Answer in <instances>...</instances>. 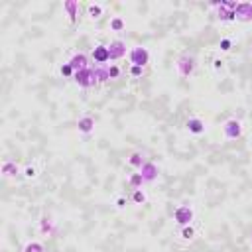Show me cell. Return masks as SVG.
<instances>
[{"instance_id": "21", "label": "cell", "mask_w": 252, "mask_h": 252, "mask_svg": "<svg viewBox=\"0 0 252 252\" xmlns=\"http://www.w3.org/2000/svg\"><path fill=\"white\" fill-rule=\"evenodd\" d=\"M108 30L114 32V34H122L126 30V20L122 16H110V22H108Z\"/></svg>"}, {"instance_id": "3", "label": "cell", "mask_w": 252, "mask_h": 252, "mask_svg": "<svg viewBox=\"0 0 252 252\" xmlns=\"http://www.w3.org/2000/svg\"><path fill=\"white\" fill-rule=\"evenodd\" d=\"M221 130H223V138L225 140H238L242 134H244V124L240 118H228L223 122L221 126Z\"/></svg>"}, {"instance_id": "6", "label": "cell", "mask_w": 252, "mask_h": 252, "mask_svg": "<svg viewBox=\"0 0 252 252\" xmlns=\"http://www.w3.org/2000/svg\"><path fill=\"white\" fill-rule=\"evenodd\" d=\"M128 61L130 65H138V67H146L150 63V50L144 46H134L128 51Z\"/></svg>"}, {"instance_id": "23", "label": "cell", "mask_w": 252, "mask_h": 252, "mask_svg": "<svg viewBox=\"0 0 252 252\" xmlns=\"http://www.w3.org/2000/svg\"><path fill=\"white\" fill-rule=\"evenodd\" d=\"M22 252H46V244L42 240H28L22 246Z\"/></svg>"}, {"instance_id": "16", "label": "cell", "mask_w": 252, "mask_h": 252, "mask_svg": "<svg viewBox=\"0 0 252 252\" xmlns=\"http://www.w3.org/2000/svg\"><path fill=\"white\" fill-rule=\"evenodd\" d=\"M234 16H236V22H242V24L252 22V2H238Z\"/></svg>"}, {"instance_id": "29", "label": "cell", "mask_w": 252, "mask_h": 252, "mask_svg": "<svg viewBox=\"0 0 252 252\" xmlns=\"http://www.w3.org/2000/svg\"><path fill=\"white\" fill-rule=\"evenodd\" d=\"M95 77H97V83H99V85L108 83L110 79H108V73H106V65H104V67H97V65H95Z\"/></svg>"}, {"instance_id": "31", "label": "cell", "mask_w": 252, "mask_h": 252, "mask_svg": "<svg viewBox=\"0 0 252 252\" xmlns=\"http://www.w3.org/2000/svg\"><path fill=\"white\" fill-rule=\"evenodd\" d=\"M112 203H114V209L116 211H124L126 205H128V199H126V195H116Z\"/></svg>"}, {"instance_id": "22", "label": "cell", "mask_w": 252, "mask_h": 252, "mask_svg": "<svg viewBox=\"0 0 252 252\" xmlns=\"http://www.w3.org/2000/svg\"><path fill=\"white\" fill-rule=\"evenodd\" d=\"M128 185H130V189L134 191V189H142L146 183H144V177H142V174L140 172H134V174H130L128 176Z\"/></svg>"}, {"instance_id": "5", "label": "cell", "mask_w": 252, "mask_h": 252, "mask_svg": "<svg viewBox=\"0 0 252 252\" xmlns=\"http://www.w3.org/2000/svg\"><path fill=\"white\" fill-rule=\"evenodd\" d=\"M73 83H75L77 87H81V89H93V87H99L97 77H95V67L77 71L75 77H73Z\"/></svg>"}, {"instance_id": "11", "label": "cell", "mask_w": 252, "mask_h": 252, "mask_svg": "<svg viewBox=\"0 0 252 252\" xmlns=\"http://www.w3.org/2000/svg\"><path fill=\"white\" fill-rule=\"evenodd\" d=\"M67 61H69V65L75 69V73L91 67V57H89L87 53H83V51H73Z\"/></svg>"}, {"instance_id": "13", "label": "cell", "mask_w": 252, "mask_h": 252, "mask_svg": "<svg viewBox=\"0 0 252 252\" xmlns=\"http://www.w3.org/2000/svg\"><path fill=\"white\" fill-rule=\"evenodd\" d=\"M142 177H144V183H156L158 177H160V166L154 164V162H146L140 170Z\"/></svg>"}, {"instance_id": "24", "label": "cell", "mask_w": 252, "mask_h": 252, "mask_svg": "<svg viewBox=\"0 0 252 252\" xmlns=\"http://www.w3.org/2000/svg\"><path fill=\"white\" fill-rule=\"evenodd\" d=\"M225 67H227V63H225V59H223L221 55H213V57H211V69H213L217 75H221V73L225 71Z\"/></svg>"}, {"instance_id": "26", "label": "cell", "mask_w": 252, "mask_h": 252, "mask_svg": "<svg viewBox=\"0 0 252 252\" xmlns=\"http://www.w3.org/2000/svg\"><path fill=\"white\" fill-rule=\"evenodd\" d=\"M232 48H234V40L232 38L225 36V38L219 40V51L221 53H228V51H232Z\"/></svg>"}, {"instance_id": "12", "label": "cell", "mask_w": 252, "mask_h": 252, "mask_svg": "<svg viewBox=\"0 0 252 252\" xmlns=\"http://www.w3.org/2000/svg\"><path fill=\"white\" fill-rule=\"evenodd\" d=\"M108 51H110V61H120L122 57H126V53H128V46H126V42L122 40H112L108 44Z\"/></svg>"}, {"instance_id": "33", "label": "cell", "mask_w": 252, "mask_h": 252, "mask_svg": "<svg viewBox=\"0 0 252 252\" xmlns=\"http://www.w3.org/2000/svg\"><path fill=\"white\" fill-rule=\"evenodd\" d=\"M250 51H252V46H250Z\"/></svg>"}, {"instance_id": "30", "label": "cell", "mask_w": 252, "mask_h": 252, "mask_svg": "<svg viewBox=\"0 0 252 252\" xmlns=\"http://www.w3.org/2000/svg\"><path fill=\"white\" fill-rule=\"evenodd\" d=\"M128 75L132 79H142L146 75V67H138V65H130L128 67Z\"/></svg>"}, {"instance_id": "18", "label": "cell", "mask_w": 252, "mask_h": 252, "mask_svg": "<svg viewBox=\"0 0 252 252\" xmlns=\"http://www.w3.org/2000/svg\"><path fill=\"white\" fill-rule=\"evenodd\" d=\"M40 164L38 162H30V164H26L24 168H22V177L24 179H28V181H34V179H38L40 177Z\"/></svg>"}, {"instance_id": "32", "label": "cell", "mask_w": 252, "mask_h": 252, "mask_svg": "<svg viewBox=\"0 0 252 252\" xmlns=\"http://www.w3.org/2000/svg\"><path fill=\"white\" fill-rule=\"evenodd\" d=\"M248 242H250V246H252V232H250V238H248Z\"/></svg>"}, {"instance_id": "7", "label": "cell", "mask_w": 252, "mask_h": 252, "mask_svg": "<svg viewBox=\"0 0 252 252\" xmlns=\"http://www.w3.org/2000/svg\"><path fill=\"white\" fill-rule=\"evenodd\" d=\"M38 232L42 234V236H55V232H57V221H55V217L53 215H50V213H44L40 219H38Z\"/></svg>"}, {"instance_id": "8", "label": "cell", "mask_w": 252, "mask_h": 252, "mask_svg": "<svg viewBox=\"0 0 252 252\" xmlns=\"http://www.w3.org/2000/svg\"><path fill=\"white\" fill-rule=\"evenodd\" d=\"M61 8H63V14H65L67 22L73 26L79 20V16H81V2H79V0H63Z\"/></svg>"}, {"instance_id": "25", "label": "cell", "mask_w": 252, "mask_h": 252, "mask_svg": "<svg viewBox=\"0 0 252 252\" xmlns=\"http://www.w3.org/2000/svg\"><path fill=\"white\" fill-rule=\"evenodd\" d=\"M130 201H132L134 205H146L148 195H146V191H144V189H134V191H132V195H130Z\"/></svg>"}, {"instance_id": "4", "label": "cell", "mask_w": 252, "mask_h": 252, "mask_svg": "<svg viewBox=\"0 0 252 252\" xmlns=\"http://www.w3.org/2000/svg\"><path fill=\"white\" fill-rule=\"evenodd\" d=\"M91 61L97 65V67H104L108 65L110 61V51H108V44H95L91 53H89Z\"/></svg>"}, {"instance_id": "1", "label": "cell", "mask_w": 252, "mask_h": 252, "mask_svg": "<svg viewBox=\"0 0 252 252\" xmlns=\"http://www.w3.org/2000/svg\"><path fill=\"white\" fill-rule=\"evenodd\" d=\"M197 71V57L193 53H181L177 59H176V73L181 77V79H189L193 77Z\"/></svg>"}, {"instance_id": "15", "label": "cell", "mask_w": 252, "mask_h": 252, "mask_svg": "<svg viewBox=\"0 0 252 252\" xmlns=\"http://www.w3.org/2000/svg\"><path fill=\"white\" fill-rule=\"evenodd\" d=\"M209 8H215L217 10V20L219 22H223V24H232V22H236V16H234V10H228V8H223V6H219V0L217 2H211L209 4Z\"/></svg>"}, {"instance_id": "17", "label": "cell", "mask_w": 252, "mask_h": 252, "mask_svg": "<svg viewBox=\"0 0 252 252\" xmlns=\"http://www.w3.org/2000/svg\"><path fill=\"white\" fill-rule=\"evenodd\" d=\"M106 12V6L102 2H89L87 4V18L91 22H99Z\"/></svg>"}, {"instance_id": "27", "label": "cell", "mask_w": 252, "mask_h": 252, "mask_svg": "<svg viewBox=\"0 0 252 252\" xmlns=\"http://www.w3.org/2000/svg\"><path fill=\"white\" fill-rule=\"evenodd\" d=\"M59 75H61L63 79H73V77H75V69L69 65V61L59 63Z\"/></svg>"}, {"instance_id": "10", "label": "cell", "mask_w": 252, "mask_h": 252, "mask_svg": "<svg viewBox=\"0 0 252 252\" xmlns=\"http://www.w3.org/2000/svg\"><path fill=\"white\" fill-rule=\"evenodd\" d=\"M95 126H97L95 116H93V114H83V116H79V120H77V132H79L81 136H91V134L95 132Z\"/></svg>"}, {"instance_id": "14", "label": "cell", "mask_w": 252, "mask_h": 252, "mask_svg": "<svg viewBox=\"0 0 252 252\" xmlns=\"http://www.w3.org/2000/svg\"><path fill=\"white\" fill-rule=\"evenodd\" d=\"M0 174H2L4 179H16V176L22 174V168L18 166L16 160H4L2 168H0Z\"/></svg>"}, {"instance_id": "20", "label": "cell", "mask_w": 252, "mask_h": 252, "mask_svg": "<svg viewBox=\"0 0 252 252\" xmlns=\"http://www.w3.org/2000/svg\"><path fill=\"white\" fill-rule=\"evenodd\" d=\"M177 238H179L181 242H193V240L197 238V228H195L193 225L181 227V228L177 230Z\"/></svg>"}, {"instance_id": "9", "label": "cell", "mask_w": 252, "mask_h": 252, "mask_svg": "<svg viewBox=\"0 0 252 252\" xmlns=\"http://www.w3.org/2000/svg\"><path fill=\"white\" fill-rule=\"evenodd\" d=\"M185 130L191 134V136H203L207 132V122L201 118V116H189L185 120Z\"/></svg>"}, {"instance_id": "19", "label": "cell", "mask_w": 252, "mask_h": 252, "mask_svg": "<svg viewBox=\"0 0 252 252\" xmlns=\"http://www.w3.org/2000/svg\"><path fill=\"white\" fill-rule=\"evenodd\" d=\"M146 162H148V160H146V154H144V152H132L128 158H126V164H128L132 170H138V172L142 170V166H144Z\"/></svg>"}, {"instance_id": "28", "label": "cell", "mask_w": 252, "mask_h": 252, "mask_svg": "<svg viewBox=\"0 0 252 252\" xmlns=\"http://www.w3.org/2000/svg\"><path fill=\"white\" fill-rule=\"evenodd\" d=\"M106 73H108V79H110V81H118L120 75H122V69H120V65H116V63H108V65H106Z\"/></svg>"}, {"instance_id": "2", "label": "cell", "mask_w": 252, "mask_h": 252, "mask_svg": "<svg viewBox=\"0 0 252 252\" xmlns=\"http://www.w3.org/2000/svg\"><path fill=\"white\" fill-rule=\"evenodd\" d=\"M174 223L181 228V227H187V225H193L195 221V209L191 203H181L174 209V215H172Z\"/></svg>"}]
</instances>
